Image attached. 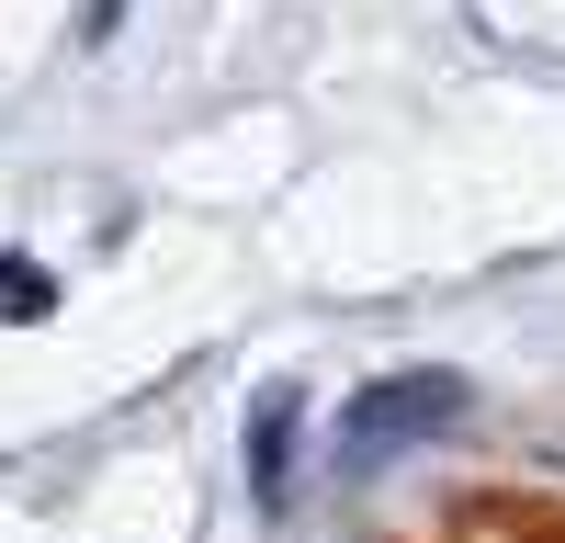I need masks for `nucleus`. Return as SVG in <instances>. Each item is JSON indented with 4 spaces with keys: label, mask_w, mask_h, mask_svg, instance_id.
<instances>
[{
    "label": "nucleus",
    "mask_w": 565,
    "mask_h": 543,
    "mask_svg": "<svg viewBox=\"0 0 565 543\" xmlns=\"http://www.w3.org/2000/svg\"><path fill=\"white\" fill-rule=\"evenodd\" d=\"M452 419H463V374H452V362H407V374H373V385L340 396V453H351V465H385V453L430 441Z\"/></svg>",
    "instance_id": "f257e3e1"
},
{
    "label": "nucleus",
    "mask_w": 565,
    "mask_h": 543,
    "mask_svg": "<svg viewBox=\"0 0 565 543\" xmlns=\"http://www.w3.org/2000/svg\"><path fill=\"white\" fill-rule=\"evenodd\" d=\"M295 419H306V396L260 385V407H249V498L260 510H282V487H295Z\"/></svg>",
    "instance_id": "f03ea898"
},
{
    "label": "nucleus",
    "mask_w": 565,
    "mask_h": 543,
    "mask_svg": "<svg viewBox=\"0 0 565 543\" xmlns=\"http://www.w3.org/2000/svg\"><path fill=\"white\" fill-rule=\"evenodd\" d=\"M57 317V272L34 249H0V329H45Z\"/></svg>",
    "instance_id": "7ed1b4c3"
}]
</instances>
